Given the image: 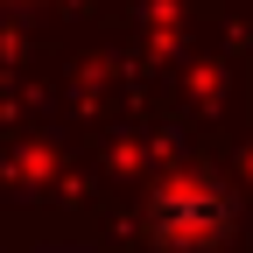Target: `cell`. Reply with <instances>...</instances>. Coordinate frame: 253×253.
I'll list each match as a JSON object with an SVG mask.
<instances>
[{
  "instance_id": "1",
  "label": "cell",
  "mask_w": 253,
  "mask_h": 253,
  "mask_svg": "<svg viewBox=\"0 0 253 253\" xmlns=\"http://www.w3.org/2000/svg\"><path fill=\"white\" fill-rule=\"evenodd\" d=\"M218 225H225V197H218L211 183H176L169 197L155 204V232H162L169 246H197Z\"/></svg>"
}]
</instances>
